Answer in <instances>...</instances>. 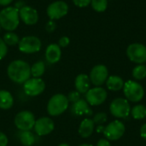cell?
Instances as JSON below:
<instances>
[{
  "mask_svg": "<svg viewBox=\"0 0 146 146\" xmlns=\"http://www.w3.org/2000/svg\"><path fill=\"white\" fill-rule=\"evenodd\" d=\"M9 79L15 83H24L31 77V66L24 60L16 59L9 63L7 68Z\"/></svg>",
  "mask_w": 146,
  "mask_h": 146,
  "instance_id": "6da1fadb",
  "label": "cell"
},
{
  "mask_svg": "<svg viewBox=\"0 0 146 146\" xmlns=\"http://www.w3.org/2000/svg\"><path fill=\"white\" fill-rule=\"evenodd\" d=\"M20 23L19 9L15 7H6L0 11V26L3 29L12 32Z\"/></svg>",
  "mask_w": 146,
  "mask_h": 146,
  "instance_id": "7a4b0ae2",
  "label": "cell"
},
{
  "mask_svg": "<svg viewBox=\"0 0 146 146\" xmlns=\"http://www.w3.org/2000/svg\"><path fill=\"white\" fill-rule=\"evenodd\" d=\"M68 100L63 94H56L50 97L47 104V112L50 116H58L68 108Z\"/></svg>",
  "mask_w": 146,
  "mask_h": 146,
  "instance_id": "3957f363",
  "label": "cell"
},
{
  "mask_svg": "<svg viewBox=\"0 0 146 146\" xmlns=\"http://www.w3.org/2000/svg\"><path fill=\"white\" fill-rule=\"evenodd\" d=\"M123 93L128 102H139L145 96V89L143 86L136 81L128 80L124 83Z\"/></svg>",
  "mask_w": 146,
  "mask_h": 146,
  "instance_id": "277c9868",
  "label": "cell"
},
{
  "mask_svg": "<svg viewBox=\"0 0 146 146\" xmlns=\"http://www.w3.org/2000/svg\"><path fill=\"white\" fill-rule=\"evenodd\" d=\"M110 112L117 119H127L131 113V106L126 98L118 97L111 102Z\"/></svg>",
  "mask_w": 146,
  "mask_h": 146,
  "instance_id": "5b68a950",
  "label": "cell"
},
{
  "mask_svg": "<svg viewBox=\"0 0 146 146\" xmlns=\"http://www.w3.org/2000/svg\"><path fill=\"white\" fill-rule=\"evenodd\" d=\"M34 114L27 110L18 113L15 117V125L19 131H31L35 125Z\"/></svg>",
  "mask_w": 146,
  "mask_h": 146,
  "instance_id": "8992f818",
  "label": "cell"
},
{
  "mask_svg": "<svg viewBox=\"0 0 146 146\" xmlns=\"http://www.w3.org/2000/svg\"><path fill=\"white\" fill-rule=\"evenodd\" d=\"M42 46L41 40L33 35L25 36L22 39L20 40L18 43V48L19 50L27 54L35 53L40 51Z\"/></svg>",
  "mask_w": 146,
  "mask_h": 146,
  "instance_id": "52a82bcc",
  "label": "cell"
},
{
  "mask_svg": "<svg viewBox=\"0 0 146 146\" xmlns=\"http://www.w3.org/2000/svg\"><path fill=\"white\" fill-rule=\"evenodd\" d=\"M127 56L137 65H144L146 62V46L140 43H133L127 48Z\"/></svg>",
  "mask_w": 146,
  "mask_h": 146,
  "instance_id": "ba28073f",
  "label": "cell"
},
{
  "mask_svg": "<svg viewBox=\"0 0 146 146\" xmlns=\"http://www.w3.org/2000/svg\"><path fill=\"white\" fill-rule=\"evenodd\" d=\"M126 126L121 120H114L105 126L104 135L109 141H116L120 139L125 133Z\"/></svg>",
  "mask_w": 146,
  "mask_h": 146,
  "instance_id": "9c48e42d",
  "label": "cell"
},
{
  "mask_svg": "<svg viewBox=\"0 0 146 146\" xmlns=\"http://www.w3.org/2000/svg\"><path fill=\"white\" fill-rule=\"evenodd\" d=\"M109 77L108 68L104 65H95L90 72V81L95 87H101L104 84Z\"/></svg>",
  "mask_w": 146,
  "mask_h": 146,
  "instance_id": "30bf717a",
  "label": "cell"
},
{
  "mask_svg": "<svg viewBox=\"0 0 146 146\" xmlns=\"http://www.w3.org/2000/svg\"><path fill=\"white\" fill-rule=\"evenodd\" d=\"M23 89L28 96H38L45 89V83L41 78H29L23 83Z\"/></svg>",
  "mask_w": 146,
  "mask_h": 146,
  "instance_id": "8fae6325",
  "label": "cell"
},
{
  "mask_svg": "<svg viewBox=\"0 0 146 146\" xmlns=\"http://www.w3.org/2000/svg\"><path fill=\"white\" fill-rule=\"evenodd\" d=\"M107 96L108 94L105 89L102 87H94L86 92V101L91 106H99L106 101Z\"/></svg>",
  "mask_w": 146,
  "mask_h": 146,
  "instance_id": "7c38bea8",
  "label": "cell"
},
{
  "mask_svg": "<svg viewBox=\"0 0 146 146\" xmlns=\"http://www.w3.org/2000/svg\"><path fill=\"white\" fill-rule=\"evenodd\" d=\"M68 12V5L63 1L51 3L47 8V15L50 20H56L65 16Z\"/></svg>",
  "mask_w": 146,
  "mask_h": 146,
  "instance_id": "4fadbf2b",
  "label": "cell"
},
{
  "mask_svg": "<svg viewBox=\"0 0 146 146\" xmlns=\"http://www.w3.org/2000/svg\"><path fill=\"white\" fill-rule=\"evenodd\" d=\"M33 128L36 134L38 136H46L53 132L55 129V123L52 119L44 116L36 120Z\"/></svg>",
  "mask_w": 146,
  "mask_h": 146,
  "instance_id": "5bb4252c",
  "label": "cell"
},
{
  "mask_svg": "<svg viewBox=\"0 0 146 146\" xmlns=\"http://www.w3.org/2000/svg\"><path fill=\"white\" fill-rule=\"evenodd\" d=\"M19 15L21 20L27 25H34L38 20L37 10L27 5H25L19 9Z\"/></svg>",
  "mask_w": 146,
  "mask_h": 146,
  "instance_id": "9a60e30c",
  "label": "cell"
},
{
  "mask_svg": "<svg viewBox=\"0 0 146 146\" xmlns=\"http://www.w3.org/2000/svg\"><path fill=\"white\" fill-rule=\"evenodd\" d=\"M71 112L75 116L86 115L90 117L92 115V110L90 108V105L84 99H80L75 103H73L71 107Z\"/></svg>",
  "mask_w": 146,
  "mask_h": 146,
  "instance_id": "2e32d148",
  "label": "cell"
},
{
  "mask_svg": "<svg viewBox=\"0 0 146 146\" xmlns=\"http://www.w3.org/2000/svg\"><path fill=\"white\" fill-rule=\"evenodd\" d=\"M62 57L61 47L57 44H50L45 50V59L50 64L57 63Z\"/></svg>",
  "mask_w": 146,
  "mask_h": 146,
  "instance_id": "e0dca14e",
  "label": "cell"
},
{
  "mask_svg": "<svg viewBox=\"0 0 146 146\" xmlns=\"http://www.w3.org/2000/svg\"><path fill=\"white\" fill-rule=\"evenodd\" d=\"M74 87L76 91L80 94H86V92L90 89L91 81L89 76L86 74H79L74 81Z\"/></svg>",
  "mask_w": 146,
  "mask_h": 146,
  "instance_id": "ac0fdd59",
  "label": "cell"
},
{
  "mask_svg": "<svg viewBox=\"0 0 146 146\" xmlns=\"http://www.w3.org/2000/svg\"><path fill=\"white\" fill-rule=\"evenodd\" d=\"M94 128H95V124L92 119L89 118L84 119L80 125L79 134L81 138L87 139L93 133Z\"/></svg>",
  "mask_w": 146,
  "mask_h": 146,
  "instance_id": "d6986e66",
  "label": "cell"
},
{
  "mask_svg": "<svg viewBox=\"0 0 146 146\" xmlns=\"http://www.w3.org/2000/svg\"><path fill=\"white\" fill-rule=\"evenodd\" d=\"M124 81L123 79L116 75L110 76L106 81V86L109 90L111 91H119L124 87Z\"/></svg>",
  "mask_w": 146,
  "mask_h": 146,
  "instance_id": "ffe728a7",
  "label": "cell"
},
{
  "mask_svg": "<svg viewBox=\"0 0 146 146\" xmlns=\"http://www.w3.org/2000/svg\"><path fill=\"white\" fill-rule=\"evenodd\" d=\"M14 105V97L12 95L4 89L0 90V108L3 110L9 109Z\"/></svg>",
  "mask_w": 146,
  "mask_h": 146,
  "instance_id": "44dd1931",
  "label": "cell"
},
{
  "mask_svg": "<svg viewBox=\"0 0 146 146\" xmlns=\"http://www.w3.org/2000/svg\"><path fill=\"white\" fill-rule=\"evenodd\" d=\"M18 136L24 146H32L35 143V136L30 131H20Z\"/></svg>",
  "mask_w": 146,
  "mask_h": 146,
  "instance_id": "7402d4cb",
  "label": "cell"
},
{
  "mask_svg": "<svg viewBox=\"0 0 146 146\" xmlns=\"http://www.w3.org/2000/svg\"><path fill=\"white\" fill-rule=\"evenodd\" d=\"M130 114L134 120H144L146 117V107L143 104L135 105L131 108Z\"/></svg>",
  "mask_w": 146,
  "mask_h": 146,
  "instance_id": "603a6c76",
  "label": "cell"
},
{
  "mask_svg": "<svg viewBox=\"0 0 146 146\" xmlns=\"http://www.w3.org/2000/svg\"><path fill=\"white\" fill-rule=\"evenodd\" d=\"M45 71V65L43 61H38L31 66V75L34 78H41Z\"/></svg>",
  "mask_w": 146,
  "mask_h": 146,
  "instance_id": "cb8c5ba5",
  "label": "cell"
},
{
  "mask_svg": "<svg viewBox=\"0 0 146 146\" xmlns=\"http://www.w3.org/2000/svg\"><path fill=\"white\" fill-rule=\"evenodd\" d=\"M132 75L133 78L136 80H143L146 77V65H136L132 71Z\"/></svg>",
  "mask_w": 146,
  "mask_h": 146,
  "instance_id": "d4e9b609",
  "label": "cell"
},
{
  "mask_svg": "<svg viewBox=\"0 0 146 146\" xmlns=\"http://www.w3.org/2000/svg\"><path fill=\"white\" fill-rule=\"evenodd\" d=\"M3 40L7 46H15L20 41L19 36L14 32H7L3 35Z\"/></svg>",
  "mask_w": 146,
  "mask_h": 146,
  "instance_id": "484cf974",
  "label": "cell"
},
{
  "mask_svg": "<svg viewBox=\"0 0 146 146\" xmlns=\"http://www.w3.org/2000/svg\"><path fill=\"white\" fill-rule=\"evenodd\" d=\"M92 9L97 12H104L108 6L107 0H92L91 2Z\"/></svg>",
  "mask_w": 146,
  "mask_h": 146,
  "instance_id": "4316f807",
  "label": "cell"
},
{
  "mask_svg": "<svg viewBox=\"0 0 146 146\" xmlns=\"http://www.w3.org/2000/svg\"><path fill=\"white\" fill-rule=\"evenodd\" d=\"M108 120V116H107V114L104 113V112H100V113H98L94 115L92 120L94 122V124L99 126V125H104Z\"/></svg>",
  "mask_w": 146,
  "mask_h": 146,
  "instance_id": "83f0119b",
  "label": "cell"
},
{
  "mask_svg": "<svg viewBox=\"0 0 146 146\" xmlns=\"http://www.w3.org/2000/svg\"><path fill=\"white\" fill-rule=\"evenodd\" d=\"M67 98H68V102H72V103H75L76 102H78L79 100L81 99V98H80V94L78 91H76V90L71 91V92L68 95Z\"/></svg>",
  "mask_w": 146,
  "mask_h": 146,
  "instance_id": "f1b7e54d",
  "label": "cell"
},
{
  "mask_svg": "<svg viewBox=\"0 0 146 146\" xmlns=\"http://www.w3.org/2000/svg\"><path fill=\"white\" fill-rule=\"evenodd\" d=\"M8 52V47L7 45L4 43L3 40L0 38V60L3 59Z\"/></svg>",
  "mask_w": 146,
  "mask_h": 146,
  "instance_id": "f546056e",
  "label": "cell"
},
{
  "mask_svg": "<svg viewBox=\"0 0 146 146\" xmlns=\"http://www.w3.org/2000/svg\"><path fill=\"white\" fill-rule=\"evenodd\" d=\"M70 43V40L68 37L67 36H62L59 39V41H58V46L60 47H66L69 45Z\"/></svg>",
  "mask_w": 146,
  "mask_h": 146,
  "instance_id": "4dcf8cb0",
  "label": "cell"
},
{
  "mask_svg": "<svg viewBox=\"0 0 146 146\" xmlns=\"http://www.w3.org/2000/svg\"><path fill=\"white\" fill-rule=\"evenodd\" d=\"M73 2L77 7L83 8V7L88 6L91 3L92 0H73Z\"/></svg>",
  "mask_w": 146,
  "mask_h": 146,
  "instance_id": "1f68e13d",
  "label": "cell"
},
{
  "mask_svg": "<svg viewBox=\"0 0 146 146\" xmlns=\"http://www.w3.org/2000/svg\"><path fill=\"white\" fill-rule=\"evenodd\" d=\"M45 29H46V31H47V32H49V33L53 32V31L56 29V23H55L52 20L49 21V22L46 23Z\"/></svg>",
  "mask_w": 146,
  "mask_h": 146,
  "instance_id": "d6a6232c",
  "label": "cell"
},
{
  "mask_svg": "<svg viewBox=\"0 0 146 146\" xmlns=\"http://www.w3.org/2000/svg\"><path fill=\"white\" fill-rule=\"evenodd\" d=\"M9 143L8 137L2 132H0V146H7Z\"/></svg>",
  "mask_w": 146,
  "mask_h": 146,
  "instance_id": "836d02e7",
  "label": "cell"
},
{
  "mask_svg": "<svg viewBox=\"0 0 146 146\" xmlns=\"http://www.w3.org/2000/svg\"><path fill=\"white\" fill-rule=\"evenodd\" d=\"M97 146H111L110 141L106 139H101L98 141Z\"/></svg>",
  "mask_w": 146,
  "mask_h": 146,
  "instance_id": "e575fe53",
  "label": "cell"
},
{
  "mask_svg": "<svg viewBox=\"0 0 146 146\" xmlns=\"http://www.w3.org/2000/svg\"><path fill=\"white\" fill-rule=\"evenodd\" d=\"M140 136L142 139L146 140V123L142 125V126L140 127Z\"/></svg>",
  "mask_w": 146,
  "mask_h": 146,
  "instance_id": "d590c367",
  "label": "cell"
},
{
  "mask_svg": "<svg viewBox=\"0 0 146 146\" xmlns=\"http://www.w3.org/2000/svg\"><path fill=\"white\" fill-rule=\"evenodd\" d=\"M14 0H0V5L1 6H8Z\"/></svg>",
  "mask_w": 146,
  "mask_h": 146,
  "instance_id": "8d00e7d4",
  "label": "cell"
},
{
  "mask_svg": "<svg viewBox=\"0 0 146 146\" xmlns=\"http://www.w3.org/2000/svg\"><path fill=\"white\" fill-rule=\"evenodd\" d=\"M104 129H105V126L104 125H99L96 127V131L98 133H104Z\"/></svg>",
  "mask_w": 146,
  "mask_h": 146,
  "instance_id": "74e56055",
  "label": "cell"
},
{
  "mask_svg": "<svg viewBox=\"0 0 146 146\" xmlns=\"http://www.w3.org/2000/svg\"><path fill=\"white\" fill-rule=\"evenodd\" d=\"M79 146H93L92 145H90V144H82V145H80Z\"/></svg>",
  "mask_w": 146,
  "mask_h": 146,
  "instance_id": "f35d334b",
  "label": "cell"
},
{
  "mask_svg": "<svg viewBox=\"0 0 146 146\" xmlns=\"http://www.w3.org/2000/svg\"><path fill=\"white\" fill-rule=\"evenodd\" d=\"M58 146H69L68 144H65V143H62V144H60Z\"/></svg>",
  "mask_w": 146,
  "mask_h": 146,
  "instance_id": "ab89813d",
  "label": "cell"
},
{
  "mask_svg": "<svg viewBox=\"0 0 146 146\" xmlns=\"http://www.w3.org/2000/svg\"><path fill=\"white\" fill-rule=\"evenodd\" d=\"M0 31H1V26H0Z\"/></svg>",
  "mask_w": 146,
  "mask_h": 146,
  "instance_id": "60d3db41",
  "label": "cell"
}]
</instances>
